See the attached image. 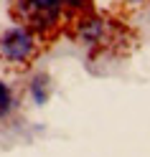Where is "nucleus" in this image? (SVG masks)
I'll list each match as a JSON object with an SVG mask.
<instances>
[{
  "instance_id": "obj_3",
  "label": "nucleus",
  "mask_w": 150,
  "mask_h": 157,
  "mask_svg": "<svg viewBox=\"0 0 150 157\" xmlns=\"http://www.w3.org/2000/svg\"><path fill=\"white\" fill-rule=\"evenodd\" d=\"M102 31H104V25L102 21H82V28H79V38H82L84 43H97L99 38H102Z\"/></svg>"
},
{
  "instance_id": "obj_5",
  "label": "nucleus",
  "mask_w": 150,
  "mask_h": 157,
  "mask_svg": "<svg viewBox=\"0 0 150 157\" xmlns=\"http://www.w3.org/2000/svg\"><path fill=\"white\" fill-rule=\"evenodd\" d=\"M13 106H15V99H13L10 86H8L5 81H0V119H5V117L10 114Z\"/></svg>"
},
{
  "instance_id": "obj_4",
  "label": "nucleus",
  "mask_w": 150,
  "mask_h": 157,
  "mask_svg": "<svg viewBox=\"0 0 150 157\" xmlns=\"http://www.w3.org/2000/svg\"><path fill=\"white\" fill-rule=\"evenodd\" d=\"M31 96L36 104H46L48 99V76H36L31 81Z\"/></svg>"
},
{
  "instance_id": "obj_2",
  "label": "nucleus",
  "mask_w": 150,
  "mask_h": 157,
  "mask_svg": "<svg viewBox=\"0 0 150 157\" xmlns=\"http://www.w3.org/2000/svg\"><path fill=\"white\" fill-rule=\"evenodd\" d=\"M23 15L38 28L54 25L61 15V3L59 0H21Z\"/></svg>"
},
{
  "instance_id": "obj_6",
  "label": "nucleus",
  "mask_w": 150,
  "mask_h": 157,
  "mask_svg": "<svg viewBox=\"0 0 150 157\" xmlns=\"http://www.w3.org/2000/svg\"><path fill=\"white\" fill-rule=\"evenodd\" d=\"M66 3H69V5H79V3H82V0H66Z\"/></svg>"
},
{
  "instance_id": "obj_1",
  "label": "nucleus",
  "mask_w": 150,
  "mask_h": 157,
  "mask_svg": "<svg viewBox=\"0 0 150 157\" xmlns=\"http://www.w3.org/2000/svg\"><path fill=\"white\" fill-rule=\"evenodd\" d=\"M33 48H36L33 36L26 28H8L0 36V53L13 63H26L33 56Z\"/></svg>"
}]
</instances>
